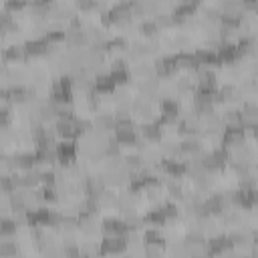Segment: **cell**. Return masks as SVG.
<instances>
[{
  "label": "cell",
  "mask_w": 258,
  "mask_h": 258,
  "mask_svg": "<svg viewBox=\"0 0 258 258\" xmlns=\"http://www.w3.org/2000/svg\"><path fill=\"white\" fill-rule=\"evenodd\" d=\"M93 91L97 95H113L117 91V83L109 73H97V77L93 79Z\"/></svg>",
  "instance_id": "obj_4"
},
{
  "label": "cell",
  "mask_w": 258,
  "mask_h": 258,
  "mask_svg": "<svg viewBox=\"0 0 258 258\" xmlns=\"http://www.w3.org/2000/svg\"><path fill=\"white\" fill-rule=\"evenodd\" d=\"M159 111H161V115L179 117V113H181V103H179L175 97H161V99H159Z\"/></svg>",
  "instance_id": "obj_9"
},
{
  "label": "cell",
  "mask_w": 258,
  "mask_h": 258,
  "mask_svg": "<svg viewBox=\"0 0 258 258\" xmlns=\"http://www.w3.org/2000/svg\"><path fill=\"white\" fill-rule=\"evenodd\" d=\"M250 133H252V137H254V139H256V141H258V123H256V125H252V127H250Z\"/></svg>",
  "instance_id": "obj_19"
},
{
  "label": "cell",
  "mask_w": 258,
  "mask_h": 258,
  "mask_svg": "<svg viewBox=\"0 0 258 258\" xmlns=\"http://www.w3.org/2000/svg\"><path fill=\"white\" fill-rule=\"evenodd\" d=\"M141 236H143V244L145 246H157V248L165 246V236L161 234L159 228H145L141 232Z\"/></svg>",
  "instance_id": "obj_10"
},
{
  "label": "cell",
  "mask_w": 258,
  "mask_h": 258,
  "mask_svg": "<svg viewBox=\"0 0 258 258\" xmlns=\"http://www.w3.org/2000/svg\"><path fill=\"white\" fill-rule=\"evenodd\" d=\"M137 131L145 141H159L161 143V139H163V127L155 121H147V123L139 125Z\"/></svg>",
  "instance_id": "obj_7"
},
{
  "label": "cell",
  "mask_w": 258,
  "mask_h": 258,
  "mask_svg": "<svg viewBox=\"0 0 258 258\" xmlns=\"http://www.w3.org/2000/svg\"><path fill=\"white\" fill-rule=\"evenodd\" d=\"M139 30H141L147 38H155L157 32H159V24L155 22L153 16H145V18H141V22H139Z\"/></svg>",
  "instance_id": "obj_12"
},
{
  "label": "cell",
  "mask_w": 258,
  "mask_h": 258,
  "mask_svg": "<svg viewBox=\"0 0 258 258\" xmlns=\"http://www.w3.org/2000/svg\"><path fill=\"white\" fill-rule=\"evenodd\" d=\"M99 246H101V254L103 256H123V254H127V250H129V244H127V240L125 238H121V236H105L101 242H99Z\"/></svg>",
  "instance_id": "obj_1"
},
{
  "label": "cell",
  "mask_w": 258,
  "mask_h": 258,
  "mask_svg": "<svg viewBox=\"0 0 258 258\" xmlns=\"http://www.w3.org/2000/svg\"><path fill=\"white\" fill-rule=\"evenodd\" d=\"M153 69H155V77H157V79L175 75V71H177L175 54H165V56L157 58V60H155V64H153Z\"/></svg>",
  "instance_id": "obj_5"
},
{
  "label": "cell",
  "mask_w": 258,
  "mask_h": 258,
  "mask_svg": "<svg viewBox=\"0 0 258 258\" xmlns=\"http://www.w3.org/2000/svg\"><path fill=\"white\" fill-rule=\"evenodd\" d=\"M157 210H161L163 212V216L167 218V220H173V218H177L179 216V206L173 202V200H167V202H161L159 206H155Z\"/></svg>",
  "instance_id": "obj_16"
},
{
  "label": "cell",
  "mask_w": 258,
  "mask_h": 258,
  "mask_svg": "<svg viewBox=\"0 0 258 258\" xmlns=\"http://www.w3.org/2000/svg\"><path fill=\"white\" fill-rule=\"evenodd\" d=\"M101 232H103L105 236H121V238H125V236L131 232V228H129L127 222L121 220V218H105V220L101 222Z\"/></svg>",
  "instance_id": "obj_3"
},
{
  "label": "cell",
  "mask_w": 258,
  "mask_h": 258,
  "mask_svg": "<svg viewBox=\"0 0 258 258\" xmlns=\"http://www.w3.org/2000/svg\"><path fill=\"white\" fill-rule=\"evenodd\" d=\"M236 246L232 244L230 236H210L206 242V252L210 256H226L228 252H232Z\"/></svg>",
  "instance_id": "obj_2"
},
{
  "label": "cell",
  "mask_w": 258,
  "mask_h": 258,
  "mask_svg": "<svg viewBox=\"0 0 258 258\" xmlns=\"http://www.w3.org/2000/svg\"><path fill=\"white\" fill-rule=\"evenodd\" d=\"M24 6H28V4L22 2V0H6L2 4V8H6V10H18V8H24Z\"/></svg>",
  "instance_id": "obj_17"
},
{
  "label": "cell",
  "mask_w": 258,
  "mask_h": 258,
  "mask_svg": "<svg viewBox=\"0 0 258 258\" xmlns=\"http://www.w3.org/2000/svg\"><path fill=\"white\" fill-rule=\"evenodd\" d=\"M24 48H26V54L28 56H38V54H48V48H50V42L44 38V36H32L24 42Z\"/></svg>",
  "instance_id": "obj_6"
},
{
  "label": "cell",
  "mask_w": 258,
  "mask_h": 258,
  "mask_svg": "<svg viewBox=\"0 0 258 258\" xmlns=\"http://www.w3.org/2000/svg\"><path fill=\"white\" fill-rule=\"evenodd\" d=\"M2 58H4V62H8V60L18 62V60L28 58V54H26L24 44H10V46H6V48L2 50Z\"/></svg>",
  "instance_id": "obj_11"
},
{
  "label": "cell",
  "mask_w": 258,
  "mask_h": 258,
  "mask_svg": "<svg viewBox=\"0 0 258 258\" xmlns=\"http://www.w3.org/2000/svg\"><path fill=\"white\" fill-rule=\"evenodd\" d=\"M143 220H145V224H149V228H159V226H163V224L167 222V218L163 216V212L157 210V208L149 210V212L143 216Z\"/></svg>",
  "instance_id": "obj_13"
},
{
  "label": "cell",
  "mask_w": 258,
  "mask_h": 258,
  "mask_svg": "<svg viewBox=\"0 0 258 258\" xmlns=\"http://www.w3.org/2000/svg\"><path fill=\"white\" fill-rule=\"evenodd\" d=\"M54 131H56V135H58L62 141H77V139H79V133H77V129H75V121L56 119V121H54Z\"/></svg>",
  "instance_id": "obj_8"
},
{
  "label": "cell",
  "mask_w": 258,
  "mask_h": 258,
  "mask_svg": "<svg viewBox=\"0 0 258 258\" xmlns=\"http://www.w3.org/2000/svg\"><path fill=\"white\" fill-rule=\"evenodd\" d=\"M99 4L97 2H91V0H81V2H77V8H81V10H91V8H97Z\"/></svg>",
  "instance_id": "obj_18"
},
{
  "label": "cell",
  "mask_w": 258,
  "mask_h": 258,
  "mask_svg": "<svg viewBox=\"0 0 258 258\" xmlns=\"http://www.w3.org/2000/svg\"><path fill=\"white\" fill-rule=\"evenodd\" d=\"M16 230H18V222H16V218H10V216H2V224H0V232H2V238H10V236H16Z\"/></svg>",
  "instance_id": "obj_15"
},
{
  "label": "cell",
  "mask_w": 258,
  "mask_h": 258,
  "mask_svg": "<svg viewBox=\"0 0 258 258\" xmlns=\"http://www.w3.org/2000/svg\"><path fill=\"white\" fill-rule=\"evenodd\" d=\"M0 256L2 258L18 256V244H16V240H12V236L10 238H2V242H0Z\"/></svg>",
  "instance_id": "obj_14"
}]
</instances>
